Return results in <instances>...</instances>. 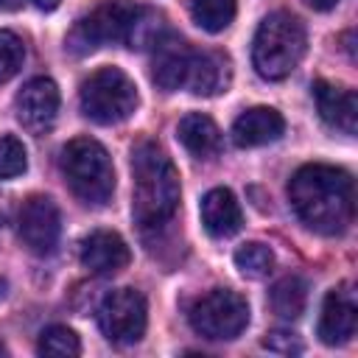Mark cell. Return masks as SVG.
<instances>
[{"label":"cell","mask_w":358,"mask_h":358,"mask_svg":"<svg viewBox=\"0 0 358 358\" xmlns=\"http://www.w3.org/2000/svg\"><path fill=\"white\" fill-rule=\"evenodd\" d=\"M34 3H36V8H42V11H53L62 0H34Z\"/></svg>","instance_id":"4316f807"},{"label":"cell","mask_w":358,"mask_h":358,"mask_svg":"<svg viewBox=\"0 0 358 358\" xmlns=\"http://www.w3.org/2000/svg\"><path fill=\"white\" fill-rule=\"evenodd\" d=\"M78 260L87 271L98 274V277H112L117 271H123L131 260V252L126 246V241L112 232V229H95L90 232L81 246H78Z\"/></svg>","instance_id":"4fadbf2b"},{"label":"cell","mask_w":358,"mask_h":358,"mask_svg":"<svg viewBox=\"0 0 358 358\" xmlns=\"http://www.w3.org/2000/svg\"><path fill=\"white\" fill-rule=\"evenodd\" d=\"M36 350L39 355H48V358H76L81 352V341L76 330H70L67 324H50L39 333Z\"/></svg>","instance_id":"44dd1931"},{"label":"cell","mask_w":358,"mask_h":358,"mask_svg":"<svg viewBox=\"0 0 358 358\" xmlns=\"http://www.w3.org/2000/svg\"><path fill=\"white\" fill-rule=\"evenodd\" d=\"M140 11L143 8L134 0H103L70 28L64 45L73 56H87L103 45L129 42Z\"/></svg>","instance_id":"5b68a950"},{"label":"cell","mask_w":358,"mask_h":358,"mask_svg":"<svg viewBox=\"0 0 358 358\" xmlns=\"http://www.w3.org/2000/svg\"><path fill=\"white\" fill-rule=\"evenodd\" d=\"M201 224L213 238H232L243 227V213L232 190L213 187L201 199Z\"/></svg>","instance_id":"2e32d148"},{"label":"cell","mask_w":358,"mask_h":358,"mask_svg":"<svg viewBox=\"0 0 358 358\" xmlns=\"http://www.w3.org/2000/svg\"><path fill=\"white\" fill-rule=\"evenodd\" d=\"M3 296H6V282L0 280V299H3Z\"/></svg>","instance_id":"f1b7e54d"},{"label":"cell","mask_w":358,"mask_h":358,"mask_svg":"<svg viewBox=\"0 0 358 358\" xmlns=\"http://www.w3.org/2000/svg\"><path fill=\"white\" fill-rule=\"evenodd\" d=\"M355 324H358V296H355L352 282H341L327 291L316 333L322 344L341 347L355 336Z\"/></svg>","instance_id":"30bf717a"},{"label":"cell","mask_w":358,"mask_h":358,"mask_svg":"<svg viewBox=\"0 0 358 358\" xmlns=\"http://www.w3.org/2000/svg\"><path fill=\"white\" fill-rule=\"evenodd\" d=\"M235 0H190L193 22L207 34H221L235 20Z\"/></svg>","instance_id":"ffe728a7"},{"label":"cell","mask_w":358,"mask_h":358,"mask_svg":"<svg viewBox=\"0 0 358 358\" xmlns=\"http://www.w3.org/2000/svg\"><path fill=\"white\" fill-rule=\"evenodd\" d=\"M305 45H308L305 25L288 11H274L257 25L252 42V64L260 78L282 81L302 62Z\"/></svg>","instance_id":"3957f363"},{"label":"cell","mask_w":358,"mask_h":358,"mask_svg":"<svg viewBox=\"0 0 358 358\" xmlns=\"http://www.w3.org/2000/svg\"><path fill=\"white\" fill-rule=\"evenodd\" d=\"M67 187L76 199L92 207H103L115 193V168L106 148L92 137H76L59 157Z\"/></svg>","instance_id":"277c9868"},{"label":"cell","mask_w":358,"mask_h":358,"mask_svg":"<svg viewBox=\"0 0 358 358\" xmlns=\"http://www.w3.org/2000/svg\"><path fill=\"white\" fill-rule=\"evenodd\" d=\"M310 8H316V11H330V8H336L341 0H305Z\"/></svg>","instance_id":"484cf974"},{"label":"cell","mask_w":358,"mask_h":358,"mask_svg":"<svg viewBox=\"0 0 358 358\" xmlns=\"http://www.w3.org/2000/svg\"><path fill=\"white\" fill-rule=\"evenodd\" d=\"M0 355H6V347H3V344H0Z\"/></svg>","instance_id":"f546056e"},{"label":"cell","mask_w":358,"mask_h":358,"mask_svg":"<svg viewBox=\"0 0 358 358\" xmlns=\"http://www.w3.org/2000/svg\"><path fill=\"white\" fill-rule=\"evenodd\" d=\"M17 232L28 252L50 255L56 249L59 232H62V215H59L56 201L48 196L25 199L20 207V218H17Z\"/></svg>","instance_id":"9c48e42d"},{"label":"cell","mask_w":358,"mask_h":358,"mask_svg":"<svg viewBox=\"0 0 358 358\" xmlns=\"http://www.w3.org/2000/svg\"><path fill=\"white\" fill-rule=\"evenodd\" d=\"M285 131V120L271 106H252L232 123V143L238 148H257L280 140Z\"/></svg>","instance_id":"9a60e30c"},{"label":"cell","mask_w":358,"mask_h":358,"mask_svg":"<svg viewBox=\"0 0 358 358\" xmlns=\"http://www.w3.org/2000/svg\"><path fill=\"white\" fill-rule=\"evenodd\" d=\"M14 112H17V120L22 123V129H28L34 134L48 131L59 112V87L45 76L31 78L17 92Z\"/></svg>","instance_id":"7c38bea8"},{"label":"cell","mask_w":358,"mask_h":358,"mask_svg":"<svg viewBox=\"0 0 358 358\" xmlns=\"http://www.w3.org/2000/svg\"><path fill=\"white\" fill-rule=\"evenodd\" d=\"M193 53L196 50L182 36L165 31L151 45V78H154V84L165 92L182 90L185 81H187V73H190Z\"/></svg>","instance_id":"8fae6325"},{"label":"cell","mask_w":358,"mask_h":358,"mask_svg":"<svg viewBox=\"0 0 358 358\" xmlns=\"http://www.w3.org/2000/svg\"><path fill=\"white\" fill-rule=\"evenodd\" d=\"M249 324V302L232 288H213L190 308V327L210 341L238 338Z\"/></svg>","instance_id":"52a82bcc"},{"label":"cell","mask_w":358,"mask_h":358,"mask_svg":"<svg viewBox=\"0 0 358 358\" xmlns=\"http://www.w3.org/2000/svg\"><path fill=\"white\" fill-rule=\"evenodd\" d=\"M268 302L280 319H299L308 305V282L296 274H288L271 285Z\"/></svg>","instance_id":"d6986e66"},{"label":"cell","mask_w":358,"mask_h":358,"mask_svg":"<svg viewBox=\"0 0 358 358\" xmlns=\"http://www.w3.org/2000/svg\"><path fill=\"white\" fill-rule=\"evenodd\" d=\"M263 347L271 350V352H280V355L302 352V341L296 338V333H288V330H271V333L263 338Z\"/></svg>","instance_id":"d4e9b609"},{"label":"cell","mask_w":358,"mask_h":358,"mask_svg":"<svg viewBox=\"0 0 358 358\" xmlns=\"http://www.w3.org/2000/svg\"><path fill=\"white\" fill-rule=\"evenodd\" d=\"M17 6V0H0V8H14Z\"/></svg>","instance_id":"83f0119b"},{"label":"cell","mask_w":358,"mask_h":358,"mask_svg":"<svg viewBox=\"0 0 358 358\" xmlns=\"http://www.w3.org/2000/svg\"><path fill=\"white\" fill-rule=\"evenodd\" d=\"M288 199L299 221L319 235H341L355 213L352 176L336 165H302L288 182Z\"/></svg>","instance_id":"6da1fadb"},{"label":"cell","mask_w":358,"mask_h":358,"mask_svg":"<svg viewBox=\"0 0 358 358\" xmlns=\"http://www.w3.org/2000/svg\"><path fill=\"white\" fill-rule=\"evenodd\" d=\"M148 308L140 291L134 288H115L103 296L98 308L101 333L115 344H137L145 333Z\"/></svg>","instance_id":"ba28073f"},{"label":"cell","mask_w":358,"mask_h":358,"mask_svg":"<svg viewBox=\"0 0 358 358\" xmlns=\"http://www.w3.org/2000/svg\"><path fill=\"white\" fill-rule=\"evenodd\" d=\"M25 62V45L17 34L0 31V81H8L20 73Z\"/></svg>","instance_id":"cb8c5ba5"},{"label":"cell","mask_w":358,"mask_h":358,"mask_svg":"<svg viewBox=\"0 0 358 358\" xmlns=\"http://www.w3.org/2000/svg\"><path fill=\"white\" fill-rule=\"evenodd\" d=\"M229 84V62L221 53H193L190 73L185 81V90L193 95H218Z\"/></svg>","instance_id":"ac0fdd59"},{"label":"cell","mask_w":358,"mask_h":358,"mask_svg":"<svg viewBox=\"0 0 358 358\" xmlns=\"http://www.w3.org/2000/svg\"><path fill=\"white\" fill-rule=\"evenodd\" d=\"M78 103L92 123L115 126L137 109V87L120 67H101L81 84Z\"/></svg>","instance_id":"8992f818"},{"label":"cell","mask_w":358,"mask_h":358,"mask_svg":"<svg viewBox=\"0 0 358 358\" xmlns=\"http://www.w3.org/2000/svg\"><path fill=\"white\" fill-rule=\"evenodd\" d=\"M313 101L319 109V117L344 134H355L358 129V95L350 87L316 81L313 84Z\"/></svg>","instance_id":"5bb4252c"},{"label":"cell","mask_w":358,"mask_h":358,"mask_svg":"<svg viewBox=\"0 0 358 358\" xmlns=\"http://www.w3.org/2000/svg\"><path fill=\"white\" fill-rule=\"evenodd\" d=\"M235 266L243 277L260 280L274 268V252L260 241H249V243L235 249Z\"/></svg>","instance_id":"7402d4cb"},{"label":"cell","mask_w":358,"mask_h":358,"mask_svg":"<svg viewBox=\"0 0 358 358\" xmlns=\"http://www.w3.org/2000/svg\"><path fill=\"white\" fill-rule=\"evenodd\" d=\"M25 168H28V151L22 140H17L14 134L0 137V179H14L25 173Z\"/></svg>","instance_id":"603a6c76"},{"label":"cell","mask_w":358,"mask_h":358,"mask_svg":"<svg viewBox=\"0 0 358 358\" xmlns=\"http://www.w3.org/2000/svg\"><path fill=\"white\" fill-rule=\"evenodd\" d=\"M179 143L185 145L187 154H193L196 159H210L221 151V129L215 126L213 117L201 115V112H190L179 120L176 126Z\"/></svg>","instance_id":"e0dca14e"},{"label":"cell","mask_w":358,"mask_h":358,"mask_svg":"<svg viewBox=\"0 0 358 358\" xmlns=\"http://www.w3.org/2000/svg\"><path fill=\"white\" fill-rule=\"evenodd\" d=\"M179 173L171 157L151 140L131 151V215L143 229H157L179 210Z\"/></svg>","instance_id":"7a4b0ae2"}]
</instances>
